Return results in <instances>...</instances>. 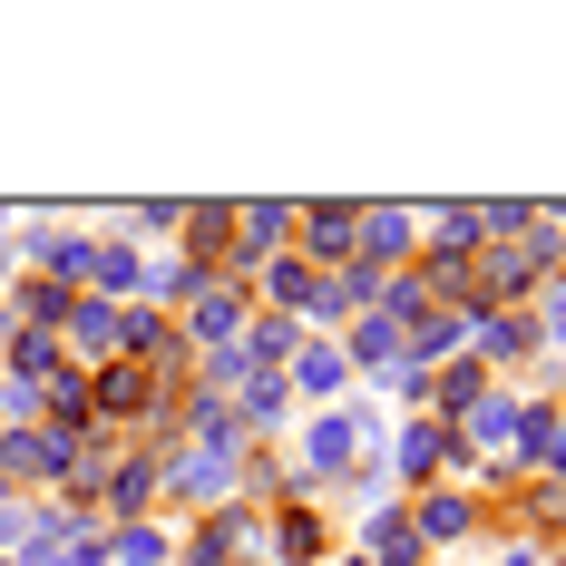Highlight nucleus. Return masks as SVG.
<instances>
[{
  "instance_id": "nucleus-31",
  "label": "nucleus",
  "mask_w": 566,
  "mask_h": 566,
  "mask_svg": "<svg viewBox=\"0 0 566 566\" xmlns=\"http://www.w3.org/2000/svg\"><path fill=\"white\" fill-rule=\"evenodd\" d=\"M137 274H147V264H137L127 244H98V254H88V283H98V293H137Z\"/></svg>"
},
{
  "instance_id": "nucleus-4",
  "label": "nucleus",
  "mask_w": 566,
  "mask_h": 566,
  "mask_svg": "<svg viewBox=\"0 0 566 566\" xmlns=\"http://www.w3.org/2000/svg\"><path fill=\"white\" fill-rule=\"evenodd\" d=\"M98 499H108L117 527H137V517L167 499V459H157V450H117V469H108V489H98Z\"/></svg>"
},
{
  "instance_id": "nucleus-40",
  "label": "nucleus",
  "mask_w": 566,
  "mask_h": 566,
  "mask_svg": "<svg viewBox=\"0 0 566 566\" xmlns=\"http://www.w3.org/2000/svg\"><path fill=\"white\" fill-rule=\"evenodd\" d=\"M557 566H566V557H557Z\"/></svg>"
},
{
  "instance_id": "nucleus-15",
  "label": "nucleus",
  "mask_w": 566,
  "mask_h": 566,
  "mask_svg": "<svg viewBox=\"0 0 566 566\" xmlns=\"http://www.w3.org/2000/svg\"><path fill=\"white\" fill-rule=\"evenodd\" d=\"M509 469H537V479H566V420L537 400L527 420H517V450H509Z\"/></svg>"
},
{
  "instance_id": "nucleus-14",
  "label": "nucleus",
  "mask_w": 566,
  "mask_h": 566,
  "mask_svg": "<svg viewBox=\"0 0 566 566\" xmlns=\"http://www.w3.org/2000/svg\"><path fill=\"white\" fill-rule=\"evenodd\" d=\"M469 527H479V499H469V489H430V499L410 509V537H420V547H459Z\"/></svg>"
},
{
  "instance_id": "nucleus-19",
  "label": "nucleus",
  "mask_w": 566,
  "mask_h": 566,
  "mask_svg": "<svg viewBox=\"0 0 566 566\" xmlns=\"http://www.w3.org/2000/svg\"><path fill=\"white\" fill-rule=\"evenodd\" d=\"M450 459H459L450 420H410V430H400V479H440ZM400 479H391V489H400Z\"/></svg>"
},
{
  "instance_id": "nucleus-21",
  "label": "nucleus",
  "mask_w": 566,
  "mask_h": 566,
  "mask_svg": "<svg viewBox=\"0 0 566 566\" xmlns=\"http://www.w3.org/2000/svg\"><path fill=\"white\" fill-rule=\"evenodd\" d=\"M234 420H244V430H274L283 410H293V391H283V371H254V361H244V381H234Z\"/></svg>"
},
{
  "instance_id": "nucleus-9",
  "label": "nucleus",
  "mask_w": 566,
  "mask_h": 566,
  "mask_svg": "<svg viewBox=\"0 0 566 566\" xmlns=\"http://www.w3.org/2000/svg\"><path fill=\"white\" fill-rule=\"evenodd\" d=\"M352 244H361V264H381V274H391L400 254L420 244V216H410V206H361V216H352Z\"/></svg>"
},
{
  "instance_id": "nucleus-7",
  "label": "nucleus",
  "mask_w": 566,
  "mask_h": 566,
  "mask_svg": "<svg viewBox=\"0 0 566 566\" xmlns=\"http://www.w3.org/2000/svg\"><path fill=\"white\" fill-rule=\"evenodd\" d=\"M283 391L313 400V410H333V400L352 391V361H342V342H303V352L283 361Z\"/></svg>"
},
{
  "instance_id": "nucleus-25",
  "label": "nucleus",
  "mask_w": 566,
  "mask_h": 566,
  "mask_svg": "<svg viewBox=\"0 0 566 566\" xmlns=\"http://www.w3.org/2000/svg\"><path fill=\"white\" fill-rule=\"evenodd\" d=\"M313 283H323V274H313L303 254H274V264H264V293L283 303V323H303V303H313Z\"/></svg>"
},
{
  "instance_id": "nucleus-6",
  "label": "nucleus",
  "mask_w": 566,
  "mask_h": 566,
  "mask_svg": "<svg viewBox=\"0 0 566 566\" xmlns=\"http://www.w3.org/2000/svg\"><path fill=\"white\" fill-rule=\"evenodd\" d=\"M167 459V499H196V509H226L234 499V459L226 450H157Z\"/></svg>"
},
{
  "instance_id": "nucleus-35",
  "label": "nucleus",
  "mask_w": 566,
  "mask_h": 566,
  "mask_svg": "<svg viewBox=\"0 0 566 566\" xmlns=\"http://www.w3.org/2000/svg\"><path fill=\"white\" fill-rule=\"evenodd\" d=\"M10 333H20V323H10V303H0V342H10Z\"/></svg>"
},
{
  "instance_id": "nucleus-2",
  "label": "nucleus",
  "mask_w": 566,
  "mask_h": 566,
  "mask_svg": "<svg viewBox=\"0 0 566 566\" xmlns=\"http://www.w3.org/2000/svg\"><path fill=\"white\" fill-rule=\"evenodd\" d=\"M69 469H78V440L69 430H40V420L30 430H0V479L10 489H59Z\"/></svg>"
},
{
  "instance_id": "nucleus-22",
  "label": "nucleus",
  "mask_w": 566,
  "mask_h": 566,
  "mask_svg": "<svg viewBox=\"0 0 566 566\" xmlns=\"http://www.w3.org/2000/svg\"><path fill=\"white\" fill-rule=\"evenodd\" d=\"M342 361H352V381H391V361H400V323H361V333L342 342Z\"/></svg>"
},
{
  "instance_id": "nucleus-39",
  "label": "nucleus",
  "mask_w": 566,
  "mask_h": 566,
  "mask_svg": "<svg viewBox=\"0 0 566 566\" xmlns=\"http://www.w3.org/2000/svg\"><path fill=\"white\" fill-rule=\"evenodd\" d=\"M0 566H10V557H0Z\"/></svg>"
},
{
  "instance_id": "nucleus-16",
  "label": "nucleus",
  "mask_w": 566,
  "mask_h": 566,
  "mask_svg": "<svg viewBox=\"0 0 566 566\" xmlns=\"http://www.w3.org/2000/svg\"><path fill=\"white\" fill-rule=\"evenodd\" d=\"M469 352V313H420V323H400V361L410 371H430V361H450Z\"/></svg>"
},
{
  "instance_id": "nucleus-33",
  "label": "nucleus",
  "mask_w": 566,
  "mask_h": 566,
  "mask_svg": "<svg viewBox=\"0 0 566 566\" xmlns=\"http://www.w3.org/2000/svg\"><path fill=\"white\" fill-rule=\"evenodd\" d=\"M527 323H537V342H566V283H537V313Z\"/></svg>"
},
{
  "instance_id": "nucleus-8",
  "label": "nucleus",
  "mask_w": 566,
  "mask_h": 566,
  "mask_svg": "<svg viewBox=\"0 0 566 566\" xmlns=\"http://www.w3.org/2000/svg\"><path fill=\"white\" fill-rule=\"evenodd\" d=\"M352 216L361 206H342V196H323V206H293V234H303V264H352Z\"/></svg>"
},
{
  "instance_id": "nucleus-34",
  "label": "nucleus",
  "mask_w": 566,
  "mask_h": 566,
  "mask_svg": "<svg viewBox=\"0 0 566 566\" xmlns=\"http://www.w3.org/2000/svg\"><path fill=\"white\" fill-rule=\"evenodd\" d=\"M499 566H537V547H509V557H499Z\"/></svg>"
},
{
  "instance_id": "nucleus-10",
  "label": "nucleus",
  "mask_w": 566,
  "mask_h": 566,
  "mask_svg": "<svg viewBox=\"0 0 566 566\" xmlns=\"http://www.w3.org/2000/svg\"><path fill=\"white\" fill-rule=\"evenodd\" d=\"M88 410H98V420H147V410H157V381H147L137 361H98V371H88Z\"/></svg>"
},
{
  "instance_id": "nucleus-12",
  "label": "nucleus",
  "mask_w": 566,
  "mask_h": 566,
  "mask_svg": "<svg viewBox=\"0 0 566 566\" xmlns=\"http://www.w3.org/2000/svg\"><path fill=\"white\" fill-rule=\"evenodd\" d=\"M264 537H274L283 566H323V557H333V527H323V509H303V499H283Z\"/></svg>"
},
{
  "instance_id": "nucleus-30",
  "label": "nucleus",
  "mask_w": 566,
  "mask_h": 566,
  "mask_svg": "<svg viewBox=\"0 0 566 566\" xmlns=\"http://www.w3.org/2000/svg\"><path fill=\"white\" fill-rule=\"evenodd\" d=\"M430 244H440V254H479V244H489V234H479V206H440V216H430Z\"/></svg>"
},
{
  "instance_id": "nucleus-3",
  "label": "nucleus",
  "mask_w": 566,
  "mask_h": 566,
  "mask_svg": "<svg viewBox=\"0 0 566 566\" xmlns=\"http://www.w3.org/2000/svg\"><path fill=\"white\" fill-rule=\"evenodd\" d=\"M234 342H244V283L216 274L206 293H196V313H186V352L206 361V352H234Z\"/></svg>"
},
{
  "instance_id": "nucleus-37",
  "label": "nucleus",
  "mask_w": 566,
  "mask_h": 566,
  "mask_svg": "<svg viewBox=\"0 0 566 566\" xmlns=\"http://www.w3.org/2000/svg\"><path fill=\"white\" fill-rule=\"evenodd\" d=\"M342 566H371V557H342Z\"/></svg>"
},
{
  "instance_id": "nucleus-29",
  "label": "nucleus",
  "mask_w": 566,
  "mask_h": 566,
  "mask_svg": "<svg viewBox=\"0 0 566 566\" xmlns=\"http://www.w3.org/2000/svg\"><path fill=\"white\" fill-rule=\"evenodd\" d=\"M430 381H440V410H450V430L479 410V391H489V371H479V361H450V371H430Z\"/></svg>"
},
{
  "instance_id": "nucleus-38",
  "label": "nucleus",
  "mask_w": 566,
  "mask_h": 566,
  "mask_svg": "<svg viewBox=\"0 0 566 566\" xmlns=\"http://www.w3.org/2000/svg\"><path fill=\"white\" fill-rule=\"evenodd\" d=\"M0 264H10V254H0Z\"/></svg>"
},
{
  "instance_id": "nucleus-23",
  "label": "nucleus",
  "mask_w": 566,
  "mask_h": 566,
  "mask_svg": "<svg viewBox=\"0 0 566 566\" xmlns=\"http://www.w3.org/2000/svg\"><path fill=\"white\" fill-rule=\"evenodd\" d=\"M186 244H196L186 264H196V274H216V254L234 244V206H186Z\"/></svg>"
},
{
  "instance_id": "nucleus-27",
  "label": "nucleus",
  "mask_w": 566,
  "mask_h": 566,
  "mask_svg": "<svg viewBox=\"0 0 566 566\" xmlns=\"http://www.w3.org/2000/svg\"><path fill=\"white\" fill-rule=\"evenodd\" d=\"M108 557H117V566H167L176 547H167V527H157V517H137V527H108Z\"/></svg>"
},
{
  "instance_id": "nucleus-24",
  "label": "nucleus",
  "mask_w": 566,
  "mask_h": 566,
  "mask_svg": "<svg viewBox=\"0 0 566 566\" xmlns=\"http://www.w3.org/2000/svg\"><path fill=\"white\" fill-rule=\"evenodd\" d=\"M30 254L50 264V283H88V254H98V244H88V234H59V226H40V234H30Z\"/></svg>"
},
{
  "instance_id": "nucleus-5",
  "label": "nucleus",
  "mask_w": 566,
  "mask_h": 566,
  "mask_svg": "<svg viewBox=\"0 0 566 566\" xmlns=\"http://www.w3.org/2000/svg\"><path fill=\"white\" fill-rule=\"evenodd\" d=\"M517 420H527V400H517V391H479V410L459 420V459H469V450H489V469H509Z\"/></svg>"
},
{
  "instance_id": "nucleus-13",
  "label": "nucleus",
  "mask_w": 566,
  "mask_h": 566,
  "mask_svg": "<svg viewBox=\"0 0 566 566\" xmlns=\"http://www.w3.org/2000/svg\"><path fill=\"white\" fill-rule=\"evenodd\" d=\"M527 352H537V323H527V313H479V323H469V361H479V371L527 361Z\"/></svg>"
},
{
  "instance_id": "nucleus-20",
  "label": "nucleus",
  "mask_w": 566,
  "mask_h": 566,
  "mask_svg": "<svg viewBox=\"0 0 566 566\" xmlns=\"http://www.w3.org/2000/svg\"><path fill=\"white\" fill-rule=\"evenodd\" d=\"M59 352L78 361H117V303H69V323H59Z\"/></svg>"
},
{
  "instance_id": "nucleus-36",
  "label": "nucleus",
  "mask_w": 566,
  "mask_h": 566,
  "mask_svg": "<svg viewBox=\"0 0 566 566\" xmlns=\"http://www.w3.org/2000/svg\"><path fill=\"white\" fill-rule=\"evenodd\" d=\"M0 509H10V479H0Z\"/></svg>"
},
{
  "instance_id": "nucleus-1",
  "label": "nucleus",
  "mask_w": 566,
  "mask_h": 566,
  "mask_svg": "<svg viewBox=\"0 0 566 566\" xmlns=\"http://www.w3.org/2000/svg\"><path fill=\"white\" fill-rule=\"evenodd\" d=\"M371 440H381V410H313V430H303V469H293L283 489L313 499V479H352Z\"/></svg>"
},
{
  "instance_id": "nucleus-17",
  "label": "nucleus",
  "mask_w": 566,
  "mask_h": 566,
  "mask_svg": "<svg viewBox=\"0 0 566 566\" xmlns=\"http://www.w3.org/2000/svg\"><path fill=\"white\" fill-rule=\"evenodd\" d=\"M361 557H371V566H420V557H430V547L410 537V509H400V499L361 517Z\"/></svg>"
},
{
  "instance_id": "nucleus-18",
  "label": "nucleus",
  "mask_w": 566,
  "mask_h": 566,
  "mask_svg": "<svg viewBox=\"0 0 566 566\" xmlns=\"http://www.w3.org/2000/svg\"><path fill=\"white\" fill-rule=\"evenodd\" d=\"M0 361H10L0 381H20V391H40V381H59V371H69L59 333H10V342H0Z\"/></svg>"
},
{
  "instance_id": "nucleus-11",
  "label": "nucleus",
  "mask_w": 566,
  "mask_h": 566,
  "mask_svg": "<svg viewBox=\"0 0 566 566\" xmlns=\"http://www.w3.org/2000/svg\"><path fill=\"white\" fill-rule=\"evenodd\" d=\"M254 537H264V517L244 509V499H226V509H216L206 527H196V547H186V566H234L244 547H254Z\"/></svg>"
},
{
  "instance_id": "nucleus-26",
  "label": "nucleus",
  "mask_w": 566,
  "mask_h": 566,
  "mask_svg": "<svg viewBox=\"0 0 566 566\" xmlns=\"http://www.w3.org/2000/svg\"><path fill=\"white\" fill-rule=\"evenodd\" d=\"M206 283H216V274H196V264H186V254H157V264H147V274H137V293H157V303H196V293H206Z\"/></svg>"
},
{
  "instance_id": "nucleus-28",
  "label": "nucleus",
  "mask_w": 566,
  "mask_h": 566,
  "mask_svg": "<svg viewBox=\"0 0 566 566\" xmlns=\"http://www.w3.org/2000/svg\"><path fill=\"white\" fill-rule=\"evenodd\" d=\"M78 420H98V410H88V371L69 361V371L50 381V430H69V440H78Z\"/></svg>"
},
{
  "instance_id": "nucleus-32",
  "label": "nucleus",
  "mask_w": 566,
  "mask_h": 566,
  "mask_svg": "<svg viewBox=\"0 0 566 566\" xmlns=\"http://www.w3.org/2000/svg\"><path fill=\"white\" fill-rule=\"evenodd\" d=\"M117 226H127V234H176V226H186V206H176V196H157V206H127Z\"/></svg>"
}]
</instances>
